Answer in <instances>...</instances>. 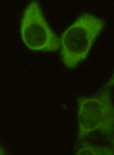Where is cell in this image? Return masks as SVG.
Segmentation results:
<instances>
[{
	"instance_id": "cell-1",
	"label": "cell",
	"mask_w": 114,
	"mask_h": 155,
	"mask_svg": "<svg viewBox=\"0 0 114 155\" xmlns=\"http://www.w3.org/2000/svg\"><path fill=\"white\" fill-rule=\"evenodd\" d=\"M105 26L104 21L90 13H85L63 32L59 38L61 55L64 65L76 68L90 53Z\"/></svg>"
},
{
	"instance_id": "cell-2",
	"label": "cell",
	"mask_w": 114,
	"mask_h": 155,
	"mask_svg": "<svg viewBox=\"0 0 114 155\" xmlns=\"http://www.w3.org/2000/svg\"><path fill=\"white\" fill-rule=\"evenodd\" d=\"M78 127L79 140L97 131L106 136L114 135V104L109 89L103 88L96 96L79 97Z\"/></svg>"
},
{
	"instance_id": "cell-3",
	"label": "cell",
	"mask_w": 114,
	"mask_h": 155,
	"mask_svg": "<svg viewBox=\"0 0 114 155\" xmlns=\"http://www.w3.org/2000/svg\"><path fill=\"white\" fill-rule=\"evenodd\" d=\"M21 37L24 45L35 51H56L59 38L52 29L38 1H32L24 10L21 22Z\"/></svg>"
},
{
	"instance_id": "cell-4",
	"label": "cell",
	"mask_w": 114,
	"mask_h": 155,
	"mask_svg": "<svg viewBox=\"0 0 114 155\" xmlns=\"http://www.w3.org/2000/svg\"><path fill=\"white\" fill-rule=\"evenodd\" d=\"M74 155H114V150L112 147L96 146L88 141H85Z\"/></svg>"
},
{
	"instance_id": "cell-5",
	"label": "cell",
	"mask_w": 114,
	"mask_h": 155,
	"mask_svg": "<svg viewBox=\"0 0 114 155\" xmlns=\"http://www.w3.org/2000/svg\"><path fill=\"white\" fill-rule=\"evenodd\" d=\"M111 87H114V73H113V77L111 78L109 81H107V83L104 86V88H106V89H109Z\"/></svg>"
},
{
	"instance_id": "cell-6",
	"label": "cell",
	"mask_w": 114,
	"mask_h": 155,
	"mask_svg": "<svg viewBox=\"0 0 114 155\" xmlns=\"http://www.w3.org/2000/svg\"><path fill=\"white\" fill-rule=\"evenodd\" d=\"M109 143L112 144V146H113V150H114V136H111V137H109Z\"/></svg>"
},
{
	"instance_id": "cell-7",
	"label": "cell",
	"mask_w": 114,
	"mask_h": 155,
	"mask_svg": "<svg viewBox=\"0 0 114 155\" xmlns=\"http://www.w3.org/2000/svg\"><path fill=\"white\" fill-rule=\"evenodd\" d=\"M0 155H6L5 150H4V148L1 147V145H0Z\"/></svg>"
}]
</instances>
